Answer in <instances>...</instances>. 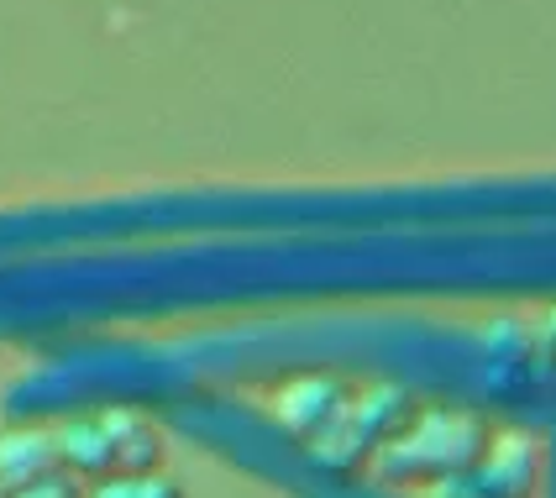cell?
<instances>
[{
    "label": "cell",
    "mask_w": 556,
    "mask_h": 498,
    "mask_svg": "<svg viewBox=\"0 0 556 498\" xmlns=\"http://www.w3.org/2000/svg\"><path fill=\"white\" fill-rule=\"evenodd\" d=\"M489 451V431L472 414H426L389 451V477H457Z\"/></svg>",
    "instance_id": "obj_1"
},
{
    "label": "cell",
    "mask_w": 556,
    "mask_h": 498,
    "mask_svg": "<svg viewBox=\"0 0 556 498\" xmlns=\"http://www.w3.org/2000/svg\"><path fill=\"white\" fill-rule=\"evenodd\" d=\"M404 425H409V399L394 394V388H372L363 405L341 409V420L315 440V451H320L326 462H337L341 468V462H357V457L378 451L389 436H400Z\"/></svg>",
    "instance_id": "obj_2"
},
{
    "label": "cell",
    "mask_w": 556,
    "mask_h": 498,
    "mask_svg": "<svg viewBox=\"0 0 556 498\" xmlns=\"http://www.w3.org/2000/svg\"><path fill=\"white\" fill-rule=\"evenodd\" d=\"M535 483V446L530 440H504L494 457L483 451L467 472L452 477V494L472 498H526Z\"/></svg>",
    "instance_id": "obj_3"
},
{
    "label": "cell",
    "mask_w": 556,
    "mask_h": 498,
    "mask_svg": "<svg viewBox=\"0 0 556 498\" xmlns=\"http://www.w3.org/2000/svg\"><path fill=\"white\" fill-rule=\"evenodd\" d=\"M341 409H346V388H341V383H331V378H305V383H294V388L278 399V420H283L294 436L320 440L341 420Z\"/></svg>",
    "instance_id": "obj_4"
},
{
    "label": "cell",
    "mask_w": 556,
    "mask_h": 498,
    "mask_svg": "<svg viewBox=\"0 0 556 498\" xmlns=\"http://www.w3.org/2000/svg\"><path fill=\"white\" fill-rule=\"evenodd\" d=\"M59 472V446L42 431H11L0 436V494H16L37 477Z\"/></svg>",
    "instance_id": "obj_5"
},
{
    "label": "cell",
    "mask_w": 556,
    "mask_h": 498,
    "mask_svg": "<svg viewBox=\"0 0 556 498\" xmlns=\"http://www.w3.org/2000/svg\"><path fill=\"white\" fill-rule=\"evenodd\" d=\"M85 498H185V488L168 483V477H157V472H122V477H105Z\"/></svg>",
    "instance_id": "obj_6"
},
{
    "label": "cell",
    "mask_w": 556,
    "mask_h": 498,
    "mask_svg": "<svg viewBox=\"0 0 556 498\" xmlns=\"http://www.w3.org/2000/svg\"><path fill=\"white\" fill-rule=\"evenodd\" d=\"M5 498H85V488L74 483V472H48V477H37V483H27V488H16V494Z\"/></svg>",
    "instance_id": "obj_7"
},
{
    "label": "cell",
    "mask_w": 556,
    "mask_h": 498,
    "mask_svg": "<svg viewBox=\"0 0 556 498\" xmlns=\"http://www.w3.org/2000/svg\"><path fill=\"white\" fill-rule=\"evenodd\" d=\"M0 498H5V494H0Z\"/></svg>",
    "instance_id": "obj_8"
}]
</instances>
